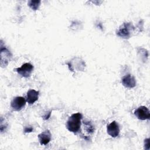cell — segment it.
I'll use <instances>...</instances> for the list:
<instances>
[{"label": "cell", "instance_id": "6da1fadb", "mask_svg": "<svg viewBox=\"0 0 150 150\" xmlns=\"http://www.w3.org/2000/svg\"><path fill=\"white\" fill-rule=\"evenodd\" d=\"M81 118L82 115L80 112L73 114L67 121V129L73 133L77 132L80 128Z\"/></svg>", "mask_w": 150, "mask_h": 150}, {"label": "cell", "instance_id": "7a4b0ae2", "mask_svg": "<svg viewBox=\"0 0 150 150\" xmlns=\"http://www.w3.org/2000/svg\"><path fill=\"white\" fill-rule=\"evenodd\" d=\"M134 28L131 23H124L117 31V35L122 38H128L130 36L131 32Z\"/></svg>", "mask_w": 150, "mask_h": 150}, {"label": "cell", "instance_id": "3957f363", "mask_svg": "<svg viewBox=\"0 0 150 150\" xmlns=\"http://www.w3.org/2000/svg\"><path fill=\"white\" fill-rule=\"evenodd\" d=\"M16 71L21 76L24 77H28L30 76L33 70V66L29 63H26L22 64L21 67L16 68Z\"/></svg>", "mask_w": 150, "mask_h": 150}, {"label": "cell", "instance_id": "277c9868", "mask_svg": "<svg viewBox=\"0 0 150 150\" xmlns=\"http://www.w3.org/2000/svg\"><path fill=\"white\" fill-rule=\"evenodd\" d=\"M135 115L141 120H149L150 118V112L148 108L145 106L139 107L134 112Z\"/></svg>", "mask_w": 150, "mask_h": 150}, {"label": "cell", "instance_id": "5b68a950", "mask_svg": "<svg viewBox=\"0 0 150 150\" xmlns=\"http://www.w3.org/2000/svg\"><path fill=\"white\" fill-rule=\"evenodd\" d=\"M26 101V100L22 97H16L11 101V106L13 110L19 111L25 107Z\"/></svg>", "mask_w": 150, "mask_h": 150}, {"label": "cell", "instance_id": "8992f818", "mask_svg": "<svg viewBox=\"0 0 150 150\" xmlns=\"http://www.w3.org/2000/svg\"><path fill=\"white\" fill-rule=\"evenodd\" d=\"M107 131L108 134L113 138L117 137L119 135L120 128L116 121H114L107 125Z\"/></svg>", "mask_w": 150, "mask_h": 150}, {"label": "cell", "instance_id": "52a82bcc", "mask_svg": "<svg viewBox=\"0 0 150 150\" xmlns=\"http://www.w3.org/2000/svg\"><path fill=\"white\" fill-rule=\"evenodd\" d=\"M121 83L122 85L127 88H133L136 86V81L132 76L130 74H128L126 76H124L121 79Z\"/></svg>", "mask_w": 150, "mask_h": 150}, {"label": "cell", "instance_id": "ba28073f", "mask_svg": "<svg viewBox=\"0 0 150 150\" xmlns=\"http://www.w3.org/2000/svg\"><path fill=\"white\" fill-rule=\"evenodd\" d=\"M11 56V54L9 51L6 48L2 46L1 44V66L3 67L4 66H6L8 64V60Z\"/></svg>", "mask_w": 150, "mask_h": 150}, {"label": "cell", "instance_id": "9c48e42d", "mask_svg": "<svg viewBox=\"0 0 150 150\" xmlns=\"http://www.w3.org/2000/svg\"><path fill=\"white\" fill-rule=\"evenodd\" d=\"M52 135L49 130H45L38 135L39 142L41 145H47L51 140Z\"/></svg>", "mask_w": 150, "mask_h": 150}, {"label": "cell", "instance_id": "30bf717a", "mask_svg": "<svg viewBox=\"0 0 150 150\" xmlns=\"http://www.w3.org/2000/svg\"><path fill=\"white\" fill-rule=\"evenodd\" d=\"M38 97H39V91L31 89V90H29L27 93L26 100V102L28 103L29 104H32L38 100Z\"/></svg>", "mask_w": 150, "mask_h": 150}, {"label": "cell", "instance_id": "8fae6325", "mask_svg": "<svg viewBox=\"0 0 150 150\" xmlns=\"http://www.w3.org/2000/svg\"><path fill=\"white\" fill-rule=\"evenodd\" d=\"M40 4V1L38 0V1H29L28 2V5H29V6L33 10L36 11L37 9H38L39 6Z\"/></svg>", "mask_w": 150, "mask_h": 150}, {"label": "cell", "instance_id": "7c38bea8", "mask_svg": "<svg viewBox=\"0 0 150 150\" xmlns=\"http://www.w3.org/2000/svg\"><path fill=\"white\" fill-rule=\"evenodd\" d=\"M84 124H85V126H86V129L87 131V132L89 134H91L94 132V127L93 125H92V124L88 121V122H84Z\"/></svg>", "mask_w": 150, "mask_h": 150}, {"label": "cell", "instance_id": "4fadbf2b", "mask_svg": "<svg viewBox=\"0 0 150 150\" xmlns=\"http://www.w3.org/2000/svg\"><path fill=\"white\" fill-rule=\"evenodd\" d=\"M144 145H145V149H149V138L145 139Z\"/></svg>", "mask_w": 150, "mask_h": 150}, {"label": "cell", "instance_id": "5bb4252c", "mask_svg": "<svg viewBox=\"0 0 150 150\" xmlns=\"http://www.w3.org/2000/svg\"><path fill=\"white\" fill-rule=\"evenodd\" d=\"M33 131V128L32 127H26L24 129V132L25 133H28V132H32Z\"/></svg>", "mask_w": 150, "mask_h": 150}]
</instances>
